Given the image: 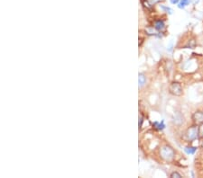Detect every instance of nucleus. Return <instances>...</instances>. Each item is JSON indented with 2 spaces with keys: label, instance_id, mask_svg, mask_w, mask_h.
I'll return each mask as SVG.
<instances>
[{
  "label": "nucleus",
  "instance_id": "f257e3e1",
  "mask_svg": "<svg viewBox=\"0 0 203 178\" xmlns=\"http://www.w3.org/2000/svg\"><path fill=\"white\" fill-rule=\"evenodd\" d=\"M160 156L165 161H172L175 156V152L172 147L164 145L160 149Z\"/></svg>",
  "mask_w": 203,
  "mask_h": 178
},
{
  "label": "nucleus",
  "instance_id": "1a4fd4ad",
  "mask_svg": "<svg viewBox=\"0 0 203 178\" xmlns=\"http://www.w3.org/2000/svg\"><path fill=\"white\" fill-rule=\"evenodd\" d=\"M191 4V0H181L179 2V5H178V7L181 8V9H183L185 8L187 5H189Z\"/></svg>",
  "mask_w": 203,
  "mask_h": 178
},
{
  "label": "nucleus",
  "instance_id": "39448f33",
  "mask_svg": "<svg viewBox=\"0 0 203 178\" xmlns=\"http://www.w3.org/2000/svg\"><path fill=\"white\" fill-rule=\"evenodd\" d=\"M155 28L156 31L161 32L165 28V23L163 20H157L155 22Z\"/></svg>",
  "mask_w": 203,
  "mask_h": 178
},
{
  "label": "nucleus",
  "instance_id": "f8f14e48",
  "mask_svg": "<svg viewBox=\"0 0 203 178\" xmlns=\"http://www.w3.org/2000/svg\"><path fill=\"white\" fill-rule=\"evenodd\" d=\"M170 177L172 178H181L182 177V176L178 173V172H173L172 174H171V176H170Z\"/></svg>",
  "mask_w": 203,
  "mask_h": 178
},
{
  "label": "nucleus",
  "instance_id": "0eeeda50",
  "mask_svg": "<svg viewBox=\"0 0 203 178\" xmlns=\"http://www.w3.org/2000/svg\"><path fill=\"white\" fill-rule=\"evenodd\" d=\"M153 126H154L156 130H158V131H163V130L165 128V125H164V122H155L153 123Z\"/></svg>",
  "mask_w": 203,
  "mask_h": 178
},
{
  "label": "nucleus",
  "instance_id": "2eb2a0df",
  "mask_svg": "<svg viewBox=\"0 0 203 178\" xmlns=\"http://www.w3.org/2000/svg\"><path fill=\"white\" fill-rule=\"evenodd\" d=\"M201 149H203V140L201 141Z\"/></svg>",
  "mask_w": 203,
  "mask_h": 178
},
{
  "label": "nucleus",
  "instance_id": "f03ea898",
  "mask_svg": "<svg viewBox=\"0 0 203 178\" xmlns=\"http://www.w3.org/2000/svg\"><path fill=\"white\" fill-rule=\"evenodd\" d=\"M186 139L189 141H192L199 137V127L197 125H193L190 127L186 131Z\"/></svg>",
  "mask_w": 203,
  "mask_h": 178
},
{
  "label": "nucleus",
  "instance_id": "20e7f679",
  "mask_svg": "<svg viewBox=\"0 0 203 178\" xmlns=\"http://www.w3.org/2000/svg\"><path fill=\"white\" fill-rule=\"evenodd\" d=\"M192 119L193 121L196 122V123H202L203 122V112H201V111H198L196 113H193L192 115Z\"/></svg>",
  "mask_w": 203,
  "mask_h": 178
},
{
  "label": "nucleus",
  "instance_id": "9d476101",
  "mask_svg": "<svg viewBox=\"0 0 203 178\" xmlns=\"http://www.w3.org/2000/svg\"><path fill=\"white\" fill-rule=\"evenodd\" d=\"M184 150H185V152L188 154V155H193L195 152H196V150H197V148L196 147H186L185 149H184Z\"/></svg>",
  "mask_w": 203,
  "mask_h": 178
},
{
  "label": "nucleus",
  "instance_id": "423d86ee",
  "mask_svg": "<svg viewBox=\"0 0 203 178\" xmlns=\"http://www.w3.org/2000/svg\"><path fill=\"white\" fill-rule=\"evenodd\" d=\"M159 1H161V0H144V1H143V5H144L146 8L150 9V8H152L153 5H155V4H157Z\"/></svg>",
  "mask_w": 203,
  "mask_h": 178
},
{
  "label": "nucleus",
  "instance_id": "4468645a",
  "mask_svg": "<svg viewBox=\"0 0 203 178\" xmlns=\"http://www.w3.org/2000/svg\"><path fill=\"white\" fill-rule=\"evenodd\" d=\"M170 1H171V3H172V4H173V5L179 4V2H180V0H170Z\"/></svg>",
  "mask_w": 203,
  "mask_h": 178
},
{
  "label": "nucleus",
  "instance_id": "7ed1b4c3",
  "mask_svg": "<svg viewBox=\"0 0 203 178\" xmlns=\"http://www.w3.org/2000/svg\"><path fill=\"white\" fill-rule=\"evenodd\" d=\"M170 93L174 96H181L183 95V86L178 82H173L169 86Z\"/></svg>",
  "mask_w": 203,
  "mask_h": 178
},
{
  "label": "nucleus",
  "instance_id": "9b49d317",
  "mask_svg": "<svg viewBox=\"0 0 203 178\" xmlns=\"http://www.w3.org/2000/svg\"><path fill=\"white\" fill-rule=\"evenodd\" d=\"M199 137L203 139V122L199 126Z\"/></svg>",
  "mask_w": 203,
  "mask_h": 178
},
{
  "label": "nucleus",
  "instance_id": "ddd939ff",
  "mask_svg": "<svg viewBox=\"0 0 203 178\" xmlns=\"http://www.w3.org/2000/svg\"><path fill=\"white\" fill-rule=\"evenodd\" d=\"M161 7H162V9L165 10V11H166L167 13H169V14H172V13H173V10H172L170 7H167V6H163V5H162Z\"/></svg>",
  "mask_w": 203,
  "mask_h": 178
},
{
  "label": "nucleus",
  "instance_id": "6e6552de",
  "mask_svg": "<svg viewBox=\"0 0 203 178\" xmlns=\"http://www.w3.org/2000/svg\"><path fill=\"white\" fill-rule=\"evenodd\" d=\"M145 81H146V79H145V75L144 74H139V76H138V83H139V86L140 87L145 86Z\"/></svg>",
  "mask_w": 203,
  "mask_h": 178
}]
</instances>
